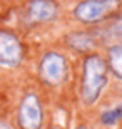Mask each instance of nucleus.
<instances>
[{"instance_id":"nucleus-11","label":"nucleus","mask_w":122,"mask_h":129,"mask_svg":"<svg viewBox=\"0 0 122 129\" xmlns=\"http://www.w3.org/2000/svg\"><path fill=\"white\" fill-rule=\"evenodd\" d=\"M80 129H87V127H80Z\"/></svg>"},{"instance_id":"nucleus-7","label":"nucleus","mask_w":122,"mask_h":129,"mask_svg":"<svg viewBox=\"0 0 122 129\" xmlns=\"http://www.w3.org/2000/svg\"><path fill=\"white\" fill-rule=\"evenodd\" d=\"M67 42L70 47H74L75 50H80V52H87L94 47V40L87 34H72L67 37Z\"/></svg>"},{"instance_id":"nucleus-1","label":"nucleus","mask_w":122,"mask_h":129,"mask_svg":"<svg viewBox=\"0 0 122 129\" xmlns=\"http://www.w3.org/2000/svg\"><path fill=\"white\" fill-rule=\"evenodd\" d=\"M107 84V64L99 55H89L84 60V76L80 96L85 104H94Z\"/></svg>"},{"instance_id":"nucleus-8","label":"nucleus","mask_w":122,"mask_h":129,"mask_svg":"<svg viewBox=\"0 0 122 129\" xmlns=\"http://www.w3.org/2000/svg\"><path fill=\"white\" fill-rule=\"evenodd\" d=\"M109 66L110 71L122 81V45H114L109 49Z\"/></svg>"},{"instance_id":"nucleus-5","label":"nucleus","mask_w":122,"mask_h":129,"mask_svg":"<svg viewBox=\"0 0 122 129\" xmlns=\"http://www.w3.org/2000/svg\"><path fill=\"white\" fill-rule=\"evenodd\" d=\"M19 124L22 129H40L42 107L35 94H27L19 107Z\"/></svg>"},{"instance_id":"nucleus-10","label":"nucleus","mask_w":122,"mask_h":129,"mask_svg":"<svg viewBox=\"0 0 122 129\" xmlns=\"http://www.w3.org/2000/svg\"><path fill=\"white\" fill-rule=\"evenodd\" d=\"M0 129H9V126L4 124V122H0Z\"/></svg>"},{"instance_id":"nucleus-3","label":"nucleus","mask_w":122,"mask_h":129,"mask_svg":"<svg viewBox=\"0 0 122 129\" xmlns=\"http://www.w3.org/2000/svg\"><path fill=\"white\" fill-rule=\"evenodd\" d=\"M67 72L69 69H67L65 57L57 52H49L47 55H44L38 66V76L42 82L49 86H60L67 79Z\"/></svg>"},{"instance_id":"nucleus-2","label":"nucleus","mask_w":122,"mask_h":129,"mask_svg":"<svg viewBox=\"0 0 122 129\" xmlns=\"http://www.w3.org/2000/svg\"><path fill=\"white\" fill-rule=\"evenodd\" d=\"M119 7L120 0H84L74 9V15L84 24H95L112 15Z\"/></svg>"},{"instance_id":"nucleus-9","label":"nucleus","mask_w":122,"mask_h":129,"mask_svg":"<svg viewBox=\"0 0 122 129\" xmlns=\"http://www.w3.org/2000/svg\"><path fill=\"white\" fill-rule=\"evenodd\" d=\"M122 117V104H119L117 107H114V109H109V111H105L102 114V122L104 124H107V126H110V124H115L119 119Z\"/></svg>"},{"instance_id":"nucleus-6","label":"nucleus","mask_w":122,"mask_h":129,"mask_svg":"<svg viewBox=\"0 0 122 129\" xmlns=\"http://www.w3.org/2000/svg\"><path fill=\"white\" fill-rule=\"evenodd\" d=\"M59 14L55 2L52 0H32L28 4V19L32 22H50Z\"/></svg>"},{"instance_id":"nucleus-4","label":"nucleus","mask_w":122,"mask_h":129,"mask_svg":"<svg viewBox=\"0 0 122 129\" xmlns=\"http://www.w3.org/2000/svg\"><path fill=\"white\" fill-rule=\"evenodd\" d=\"M24 47L19 37L9 30H0V64L15 67L22 62Z\"/></svg>"}]
</instances>
